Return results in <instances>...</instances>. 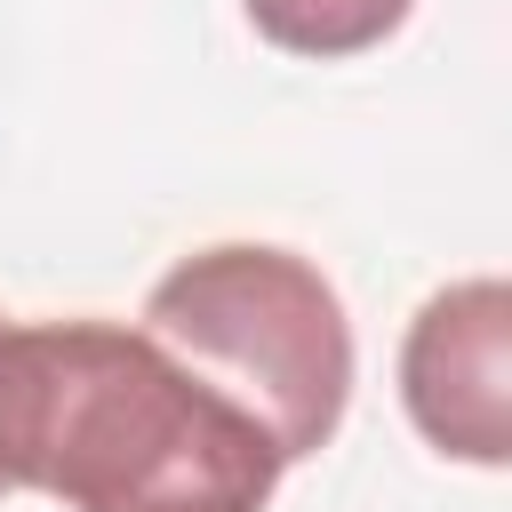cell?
Listing matches in <instances>:
<instances>
[{"label":"cell","instance_id":"obj_4","mask_svg":"<svg viewBox=\"0 0 512 512\" xmlns=\"http://www.w3.org/2000/svg\"><path fill=\"white\" fill-rule=\"evenodd\" d=\"M248 8V24L272 40V48H288V56H360V48H376L384 32H400V16L416 8V0H240Z\"/></svg>","mask_w":512,"mask_h":512},{"label":"cell","instance_id":"obj_2","mask_svg":"<svg viewBox=\"0 0 512 512\" xmlns=\"http://www.w3.org/2000/svg\"><path fill=\"white\" fill-rule=\"evenodd\" d=\"M144 336L240 400L272 448L320 456L352 400V328L336 288L288 248H200L144 296Z\"/></svg>","mask_w":512,"mask_h":512},{"label":"cell","instance_id":"obj_3","mask_svg":"<svg viewBox=\"0 0 512 512\" xmlns=\"http://www.w3.org/2000/svg\"><path fill=\"white\" fill-rule=\"evenodd\" d=\"M400 400L440 456H464V464L512 456V296L504 280H456L408 320Z\"/></svg>","mask_w":512,"mask_h":512},{"label":"cell","instance_id":"obj_5","mask_svg":"<svg viewBox=\"0 0 512 512\" xmlns=\"http://www.w3.org/2000/svg\"><path fill=\"white\" fill-rule=\"evenodd\" d=\"M0 336H8V320H0ZM0 496H8V480H0Z\"/></svg>","mask_w":512,"mask_h":512},{"label":"cell","instance_id":"obj_1","mask_svg":"<svg viewBox=\"0 0 512 512\" xmlns=\"http://www.w3.org/2000/svg\"><path fill=\"white\" fill-rule=\"evenodd\" d=\"M288 456L120 320H40L0 336V480L64 512H264Z\"/></svg>","mask_w":512,"mask_h":512}]
</instances>
